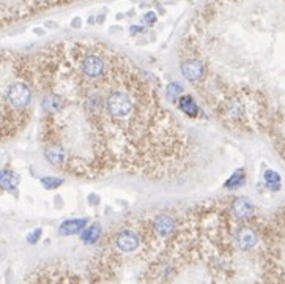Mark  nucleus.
<instances>
[{
    "instance_id": "19",
    "label": "nucleus",
    "mask_w": 285,
    "mask_h": 284,
    "mask_svg": "<svg viewBox=\"0 0 285 284\" xmlns=\"http://www.w3.org/2000/svg\"><path fill=\"white\" fill-rule=\"evenodd\" d=\"M88 200H90V202H98L99 197H96V196H95V197H93V196H90V197H88Z\"/></svg>"
},
{
    "instance_id": "13",
    "label": "nucleus",
    "mask_w": 285,
    "mask_h": 284,
    "mask_svg": "<svg viewBox=\"0 0 285 284\" xmlns=\"http://www.w3.org/2000/svg\"><path fill=\"white\" fill-rule=\"evenodd\" d=\"M63 183V179H57V177H43L41 179V185H43L46 189H55Z\"/></svg>"
},
{
    "instance_id": "1",
    "label": "nucleus",
    "mask_w": 285,
    "mask_h": 284,
    "mask_svg": "<svg viewBox=\"0 0 285 284\" xmlns=\"http://www.w3.org/2000/svg\"><path fill=\"white\" fill-rule=\"evenodd\" d=\"M3 99L11 111L24 114L33 99V89L27 81H14L3 92Z\"/></svg>"
},
{
    "instance_id": "6",
    "label": "nucleus",
    "mask_w": 285,
    "mask_h": 284,
    "mask_svg": "<svg viewBox=\"0 0 285 284\" xmlns=\"http://www.w3.org/2000/svg\"><path fill=\"white\" fill-rule=\"evenodd\" d=\"M235 240H237V245L240 246V249H243V251H249V249H252L257 246L258 243V236L257 232L252 229V228H241L237 236H235Z\"/></svg>"
},
{
    "instance_id": "11",
    "label": "nucleus",
    "mask_w": 285,
    "mask_h": 284,
    "mask_svg": "<svg viewBox=\"0 0 285 284\" xmlns=\"http://www.w3.org/2000/svg\"><path fill=\"white\" fill-rule=\"evenodd\" d=\"M263 183L268 189L276 193V191L281 189V175L273 169H266L263 174Z\"/></svg>"
},
{
    "instance_id": "10",
    "label": "nucleus",
    "mask_w": 285,
    "mask_h": 284,
    "mask_svg": "<svg viewBox=\"0 0 285 284\" xmlns=\"http://www.w3.org/2000/svg\"><path fill=\"white\" fill-rule=\"evenodd\" d=\"M101 238V226L99 224H91V226L85 228L81 234V240L85 245H93Z\"/></svg>"
},
{
    "instance_id": "16",
    "label": "nucleus",
    "mask_w": 285,
    "mask_h": 284,
    "mask_svg": "<svg viewBox=\"0 0 285 284\" xmlns=\"http://www.w3.org/2000/svg\"><path fill=\"white\" fill-rule=\"evenodd\" d=\"M183 92V87L180 84H177V82H173V84L169 86V94L170 95H181Z\"/></svg>"
},
{
    "instance_id": "4",
    "label": "nucleus",
    "mask_w": 285,
    "mask_h": 284,
    "mask_svg": "<svg viewBox=\"0 0 285 284\" xmlns=\"http://www.w3.org/2000/svg\"><path fill=\"white\" fill-rule=\"evenodd\" d=\"M232 215L241 221L250 220L255 216V205L246 197H238V199H235L232 204Z\"/></svg>"
},
{
    "instance_id": "17",
    "label": "nucleus",
    "mask_w": 285,
    "mask_h": 284,
    "mask_svg": "<svg viewBox=\"0 0 285 284\" xmlns=\"http://www.w3.org/2000/svg\"><path fill=\"white\" fill-rule=\"evenodd\" d=\"M129 32L132 33V35H136V33H140V32H144V29H142V27H139V26H132V27L129 29Z\"/></svg>"
},
{
    "instance_id": "8",
    "label": "nucleus",
    "mask_w": 285,
    "mask_h": 284,
    "mask_svg": "<svg viewBox=\"0 0 285 284\" xmlns=\"http://www.w3.org/2000/svg\"><path fill=\"white\" fill-rule=\"evenodd\" d=\"M18 185H19V177L11 169L5 168V169L0 171V189L14 193Z\"/></svg>"
},
{
    "instance_id": "5",
    "label": "nucleus",
    "mask_w": 285,
    "mask_h": 284,
    "mask_svg": "<svg viewBox=\"0 0 285 284\" xmlns=\"http://www.w3.org/2000/svg\"><path fill=\"white\" fill-rule=\"evenodd\" d=\"M175 220L169 215H158L153 221V232L159 238H169L175 232Z\"/></svg>"
},
{
    "instance_id": "3",
    "label": "nucleus",
    "mask_w": 285,
    "mask_h": 284,
    "mask_svg": "<svg viewBox=\"0 0 285 284\" xmlns=\"http://www.w3.org/2000/svg\"><path fill=\"white\" fill-rule=\"evenodd\" d=\"M181 73L189 82H199L205 78L206 66L202 60H199V58H186V60L181 63Z\"/></svg>"
},
{
    "instance_id": "2",
    "label": "nucleus",
    "mask_w": 285,
    "mask_h": 284,
    "mask_svg": "<svg viewBox=\"0 0 285 284\" xmlns=\"http://www.w3.org/2000/svg\"><path fill=\"white\" fill-rule=\"evenodd\" d=\"M140 245V237L136 231L123 229L115 236V246L122 253H132Z\"/></svg>"
},
{
    "instance_id": "9",
    "label": "nucleus",
    "mask_w": 285,
    "mask_h": 284,
    "mask_svg": "<svg viewBox=\"0 0 285 284\" xmlns=\"http://www.w3.org/2000/svg\"><path fill=\"white\" fill-rule=\"evenodd\" d=\"M178 104H180V109H181L183 114H186L188 117H192V119L197 117L199 106H197V103L194 101V98H192L191 95H181Z\"/></svg>"
},
{
    "instance_id": "7",
    "label": "nucleus",
    "mask_w": 285,
    "mask_h": 284,
    "mask_svg": "<svg viewBox=\"0 0 285 284\" xmlns=\"http://www.w3.org/2000/svg\"><path fill=\"white\" fill-rule=\"evenodd\" d=\"M87 226V218H73L63 221L60 226H58V234L60 236H76L81 234Z\"/></svg>"
},
{
    "instance_id": "14",
    "label": "nucleus",
    "mask_w": 285,
    "mask_h": 284,
    "mask_svg": "<svg viewBox=\"0 0 285 284\" xmlns=\"http://www.w3.org/2000/svg\"><path fill=\"white\" fill-rule=\"evenodd\" d=\"M41 236H43V231H41V229H35V231H32L29 236H27V241H29L30 245H35V243H38V241H40Z\"/></svg>"
},
{
    "instance_id": "12",
    "label": "nucleus",
    "mask_w": 285,
    "mask_h": 284,
    "mask_svg": "<svg viewBox=\"0 0 285 284\" xmlns=\"http://www.w3.org/2000/svg\"><path fill=\"white\" fill-rule=\"evenodd\" d=\"M246 183V172L244 169H238L232 174V177L225 182V188L227 189H238Z\"/></svg>"
},
{
    "instance_id": "15",
    "label": "nucleus",
    "mask_w": 285,
    "mask_h": 284,
    "mask_svg": "<svg viewBox=\"0 0 285 284\" xmlns=\"http://www.w3.org/2000/svg\"><path fill=\"white\" fill-rule=\"evenodd\" d=\"M156 19H158V16L153 11H148V13L144 14V22L147 24V26H153V24L156 22Z\"/></svg>"
},
{
    "instance_id": "18",
    "label": "nucleus",
    "mask_w": 285,
    "mask_h": 284,
    "mask_svg": "<svg viewBox=\"0 0 285 284\" xmlns=\"http://www.w3.org/2000/svg\"><path fill=\"white\" fill-rule=\"evenodd\" d=\"M79 26H81V19H79V18H76V19L73 21V27H79Z\"/></svg>"
}]
</instances>
